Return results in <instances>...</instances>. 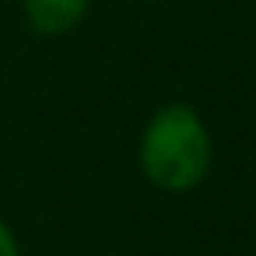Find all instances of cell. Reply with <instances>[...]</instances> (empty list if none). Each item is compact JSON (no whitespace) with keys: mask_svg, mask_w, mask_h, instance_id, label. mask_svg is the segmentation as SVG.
<instances>
[{"mask_svg":"<svg viewBox=\"0 0 256 256\" xmlns=\"http://www.w3.org/2000/svg\"><path fill=\"white\" fill-rule=\"evenodd\" d=\"M210 168V134L193 106H162L140 137V172L151 186L182 193L204 182Z\"/></svg>","mask_w":256,"mask_h":256,"instance_id":"obj_1","label":"cell"},{"mask_svg":"<svg viewBox=\"0 0 256 256\" xmlns=\"http://www.w3.org/2000/svg\"><path fill=\"white\" fill-rule=\"evenodd\" d=\"M22 8H25V22L32 25V32L67 36L84 22L92 0H22Z\"/></svg>","mask_w":256,"mask_h":256,"instance_id":"obj_2","label":"cell"},{"mask_svg":"<svg viewBox=\"0 0 256 256\" xmlns=\"http://www.w3.org/2000/svg\"><path fill=\"white\" fill-rule=\"evenodd\" d=\"M0 256H18V246H14V235L11 228L0 221Z\"/></svg>","mask_w":256,"mask_h":256,"instance_id":"obj_3","label":"cell"}]
</instances>
